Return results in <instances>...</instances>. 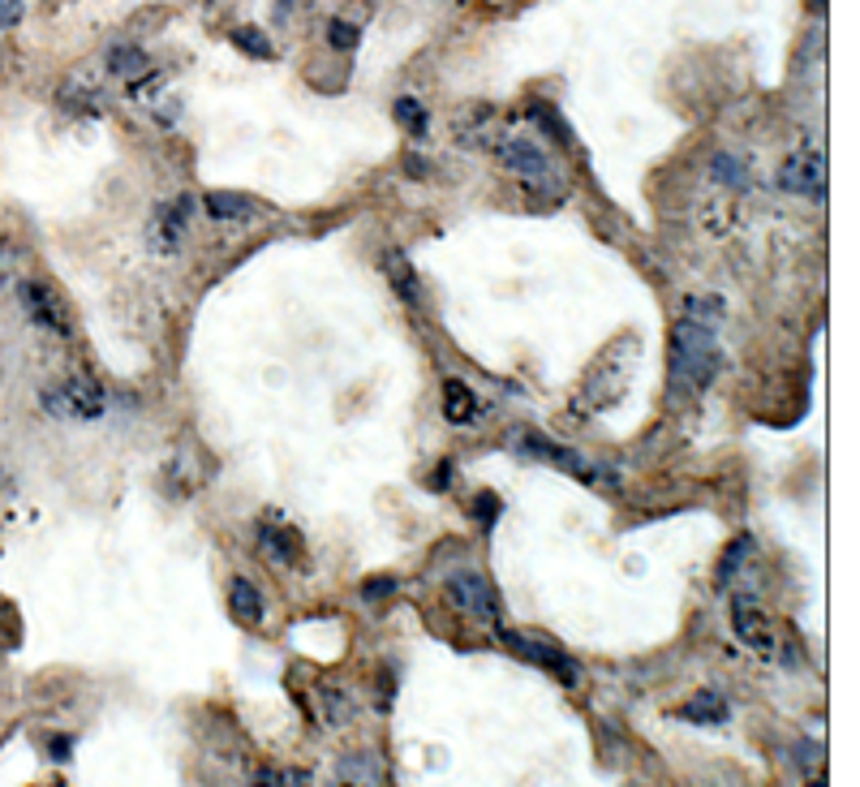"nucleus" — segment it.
<instances>
[{
	"label": "nucleus",
	"mask_w": 860,
	"mask_h": 787,
	"mask_svg": "<svg viewBox=\"0 0 860 787\" xmlns=\"http://www.w3.org/2000/svg\"><path fill=\"white\" fill-rule=\"evenodd\" d=\"M39 405H43V413H52V418H61V422H95V418H104V409H108V392L99 388L91 375H74L65 383L43 388Z\"/></svg>",
	"instance_id": "f03ea898"
},
{
	"label": "nucleus",
	"mask_w": 860,
	"mask_h": 787,
	"mask_svg": "<svg viewBox=\"0 0 860 787\" xmlns=\"http://www.w3.org/2000/svg\"><path fill=\"white\" fill-rule=\"evenodd\" d=\"M749 551H753V538H749V534L731 542V547H727V555L719 560V581H727L731 572H736V564H744V555H749Z\"/></svg>",
	"instance_id": "5701e85b"
},
{
	"label": "nucleus",
	"mask_w": 860,
	"mask_h": 787,
	"mask_svg": "<svg viewBox=\"0 0 860 787\" xmlns=\"http://www.w3.org/2000/svg\"><path fill=\"white\" fill-rule=\"evenodd\" d=\"M228 607L241 624H263V594H258V585H250L246 577L233 581V594H228Z\"/></svg>",
	"instance_id": "f3484780"
},
{
	"label": "nucleus",
	"mask_w": 860,
	"mask_h": 787,
	"mask_svg": "<svg viewBox=\"0 0 860 787\" xmlns=\"http://www.w3.org/2000/svg\"><path fill=\"white\" fill-rule=\"evenodd\" d=\"M521 452H529V456H542V461H555L559 469H572V474H585V461L572 448H559V443H551V439H542V435H525L521 439Z\"/></svg>",
	"instance_id": "dca6fc26"
},
{
	"label": "nucleus",
	"mask_w": 860,
	"mask_h": 787,
	"mask_svg": "<svg viewBox=\"0 0 860 787\" xmlns=\"http://www.w3.org/2000/svg\"><path fill=\"white\" fill-rule=\"evenodd\" d=\"M723 314H727V306L719 302V297H684V319H697V323L719 327Z\"/></svg>",
	"instance_id": "412c9836"
},
{
	"label": "nucleus",
	"mask_w": 860,
	"mask_h": 787,
	"mask_svg": "<svg viewBox=\"0 0 860 787\" xmlns=\"http://www.w3.org/2000/svg\"><path fill=\"white\" fill-rule=\"evenodd\" d=\"M710 177L719 181V185H727V190H736V194H749L753 190V173H749V164L740 160V155H731V151H719L710 160Z\"/></svg>",
	"instance_id": "2eb2a0df"
},
{
	"label": "nucleus",
	"mask_w": 860,
	"mask_h": 787,
	"mask_svg": "<svg viewBox=\"0 0 860 787\" xmlns=\"http://www.w3.org/2000/svg\"><path fill=\"white\" fill-rule=\"evenodd\" d=\"M319 697H323V719H327V727H344L353 719V697L340 689V684H323L319 689Z\"/></svg>",
	"instance_id": "6ab92c4d"
},
{
	"label": "nucleus",
	"mask_w": 860,
	"mask_h": 787,
	"mask_svg": "<svg viewBox=\"0 0 860 787\" xmlns=\"http://www.w3.org/2000/svg\"><path fill=\"white\" fill-rule=\"evenodd\" d=\"M349 787H362V783H349Z\"/></svg>",
	"instance_id": "7c9ffc66"
},
{
	"label": "nucleus",
	"mask_w": 860,
	"mask_h": 787,
	"mask_svg": "<svg viewBox=\"0 0 860 787\" xmlns=\"http://www.w3.org/2000/svg\"><path fill=\"white\" fill-rule=\"evenodd\" d=\"M190 220H194V198L181 194L172 203H160L151 211V224H147V246L160 254V259H172L181 250L185 233H190Z\"/></svg>",
	"instance_id": "20e7f679"
},
{
	"label": "nucleus",
	"mask_w": 860,
	"mask_h": 787,
	"mask_svg": "<svg viewBox=\"0 0 860 787\" xmlns=\"http://www.w3.org/2000/svg\"><path fill=\"white\" fill-rule=\"evenodd\" d=\"M48 753L56 757V762H69V753H74V744H69V736H52V740H48Z\"/></svg>",
	"instance_id": "cd10ccee"
},
{
	"label": "nucleus",
	"mask_w": 860,
	"mask_h": 787,
	"mask_svg": "<svg viewBox=\"0 0 860 787\" xmlns=\"http://www.w3.org/2000/svg\"><path fill=\"white\" fill-rule=\"evenodd\" d=\"M18 302H22L26 319H31L39 332H52V336H69V332H74V319H69L65 302L48 289V284L22 280V284H18Z\"/></svg>",
	"instance_id": "39448f33"
},
{
	"label": "nucleus",
	"mask_w": 860,
	"mask_h": 787,
	"mask_svg": "<svg viewBox=\"0 0 860 787\" xmlns=\"http://www.w3.org/2000/svg\"><path fill=\"white\" fill-rule=\"evenodd\" d=\"M228 39H233V44L246 52V56H258V61H271V56H276V52H271V39L258 31V26H237V31L228 35Z\"/></svg>",
	"instance_id": "aec40b11"
},
{
	"label": "nucleus",
	"mask_w": 860,
	"mask_h": 787,
	"mask_svg": "<svg viewBox=\"0 0 860 787\" xmlns=\"http://www.w3.org/2000/svg\"><path fill=\"white\" fill-rule=\"evenodd\" d=\"M276 787H310L306 770H276Z\"/></svg>",
	"instance_id": "bb28decb"
},
{
	"label": "nucleus",
	"mask_w": 860,
	"mask_h": 787,
	"mask_svg": "<svg viewBox=\"0 0 860 787\" xmlns=\"http://www.w3.org/2000/svg\"><path fill=\"white\" fill-rule=\"evenodd\" d=\"M448 598L461 611L478 615V620H491V624H499V615H504V603H499V594L491 590V581H486L482 572H473V568L452 572L448 577Z\"/></svg>",
	"instance_id": "423d86ee"
},
{
	"label": "nucleus",
	"mask_w": 860,
	"mask_h": 787,
	"mask_svg": "<svg viewBox=\"0 0 860 787\" xmlns=\"http://www.w3.org/2000/svg\"><path fill=\"white\" fill-rule=\"evenodd\" d=\"M676 714L684 723H697V727H719V723L731 719V706H727V697H719V693H697L693 701H684Z\"/></svg>",
	"instance_id": "f8f14e48"
},
{
	"label": "nucleus",
	"mask_w": 860,
	"mask_h": 787,
	"mask_svg": "<svg viewBox=\"0 0 860 787\" xmlns=\"http://www.w3.org/2000/svg\"><path fill=\"white\" fill-rule=\"evenodd\" d=\"M499 164H504L508 173L521 177L529 190L542 185V181L555 185V168L547 160V151H542L538 142H529V138H504V142H499Z\"/></svg>",
	"instance_id": "0eeeda50"
},
{
	"label": "nucleus",
	"mask_w": 860,
	"mask_h": 787,
	"mask_svg": "<svg viewBox=\"0 0 860 787\" xmlns=\"http://www.w3.org/2000/svg\"><path fill=\"white\" fill-rule=\"evenodd\" d=\"M160 91H164V78L155 74V78H138L134 87H129V99H160Z\"/></svg>",
	"instance_id": "393cba45"
},
{
	"label": "nucleus",
	"mask_w": 860,
	"mask_h": 787,
	"mask_svg": "<svg viewBox=\"0 0 860 787\" xmlns=\"http://www.w3.org/2000/svg\"><path fill=\"white\" fill-rule=\"evenodd\" d=\"M443 418L452 426H465V422L478 418V396H473L469 383H461V379L443 383Z\"/></svg>",
	"instance_id": "ddd939ff"
},
{
	"label": "nucleus",
	"mask_w": 860,
	"mask_h": 787,
	"mask_svg": "<svg viewBox=\"0 0 860 787\" xmlns=\"http://www.w3.org/2000/svg\"><path fill=\"white\" fill-rule=\"evenodd\" d=\"M366 594H370V598H383V594H396V581H370V585H366Z\"/></svg>",
	"instance_id": "c85d7f7f"
},
{
	"label": "nucleus",
	"mask_w": 860,
	"mask_h": 787,
	"mask_svg": "<svg viewBox=\"0 0 860 787\" xmlns=\"http://www.w3.org/2000/svg\"><path fill=\"white\" fill-rule=\"evenodd\" d=\"M108 69H112L117 78L129 82V78H142V74H147V69H151V56L142 52V48H134V44H112V48H108Z\"/></svg>",
	"instance_id": "a211bd4d"
},
{
	"label": "nucleus",
	"mask_w": 860,
	"mask_h": 787,
	"mask_svg": "<svg viewBox=\"0 0 860 787\" xmlns=\"http://www.w3.org/2000/svg\"><path fill=\"white\" fill-rule=\"evenodd\" d=\"M203 207H207V216H211L215 224H246V220L258 216V203H254V198H241V194H228V190H211V194L203 198Z\"/></svg>",
	"instance_id": "9d476101"
},
{
	"label": "nucleus",
	"mask_w": 860,
	"mask_h": 787,
	"mask_svg": "<svg viewBox=\"0 0 860 787\" xmlns=\"http://www.w3.org/2000/svg\"><path fill=\"white\" fill-rule=\"evenodd\" d=\"M22 13H26L22 0H0V31H5V26H18Z\"/></svg>",
	"instance_id": "a878e982"
},
{
	"label": "nucleus",
	"mask_w": 860,
	"mask_h": 787,
	"mask_svg": "<svg viewBox=\"0 0 860 787\" xmlns=\"http://www.w3.org/2000/svg\"><path fill=\"white\" fill-rule=\"evenodd\" d=\"M774 181H779V190H787V194L822 198L826 194V160L817 151H796V155H787V160L779 164Z\"/></svg>",
	"instance_id": "6e6552de"
},
{
	"label": "nucleus",
	"mask_w": 860,
	"mask_h": 787,
	"mask_svg": "<svg viewBox=\"0 0 860 787\" xmlns=\"http://www.w3.org/2000/svg\"><path fill=\"white\" fill-rule=\"evenodd\" d=\"M327 44H332L336 52H353L357 48V31H353V26H344L340 18H332V22H327Z\"/></svg>",
	"instance_id": "b1692460"
},
{
	"label": "nucleus",
	"mask_w": 860,
	"mask_h": 787,
	"mask_svg": "<svg viewBox=\"0 0 860 787\" xmlns=\"http://www.w3.org/2000/svg\"><path fill=\"white\" fill-rule=\"evenodd\" d=\"M258 547H263V551L271 555V560H276V564H284V568L301 564V538H297V529L258 525Z\"/></svg>",
	"instance_id": "9b49d317"
},
{
	"label": "nucleus",
	"mask_w": 860,
	"mask_h": 787,
	"mask_svg": "<svg viewBox=\"0 0 860 787\" xmlns=\"http://www.w3.org/2000/svg\"><path fill=\"white\" fill-rule=\"evenodd\" d=\"M499 628V624H495ZM499 641H504L508 650H516L525 658V663H538L542 671H551L555 680H564L568 689L572 684H581V663L572 654H564L559 646H551V641H542V637H525V633H512V628H499Z\"/></svg>",
	"instance_id": "7ed1b4c3"
},
{
	"label": "nucleus",
	"mask_w": 860,
	"mask_h": 787,
	"mask_svg": "<svg viewBox=\"0 0 860 787\" xmlns=\"http://www.w3.org/2000/svg\"><path fill=\"white\" fill-rule=\"evenodd\" d=\"M731 624H736V637L757 654H774L779 650V637H774V620L757 607V598H736L731 603Z\"/></svg>",
	"instance_id": "1a4fd4ad"
},
{
	"label": "nucleus",
	"mask_w": 860,
	"mask_h": 787,
	"mask_svg": "<svg viewBox=\"0 0 860 787\" xmlns=\"http://www.w3.org/2000/svg\"><path fill=\"white\" fill-rule=\"evenodd\" d=\"M396 117L405 121V130H409L413 138L426 134V121H430V117H426V108H422L413 95H400V99H396Z\"/></svg>",
	"instance_id": "4be33fe9"
},
{
	"label": "nucleus",
	"mask_w": 860,
	"mask_h": 787,
	"mask_svg": "<svg viewBox=\"0 0 860 787\" xmlns=\"http://www.w3.org/2000/svg\"><path fill=\"white\" fill-rule=\"evenodd\" d=\"M383 267H387V280H392V289L405 297L409 306H418V302H422V280H418V271H413V263L405 259V254L392 250V254L383 259Z\"/></svg>",
	"instance_id": "4468645a"
},
{
	"label": "nucleus",
	"mask_w": 860,
	"mask_h": 787,
	"mask_svg": "<svg viewBox=\"0 0 860 787\" xmlns=\"http://www.w3.org/2000/svg\"><path fill=\"white\" fill-rule=\"evenodd\" d=\"M293 9H297V0H276V22H280V26H284V22H293V18H289Z\"/></svg>",
	"instance_id": "c756f323"
},
{
	"label": "nucleus",
	"mask_w": 860,
	"mask_h": 787,
	"mask_svg": "<svg viewBox=\"0 0 860 787\" xmlns=\"http://www.w3.org/2000/svg\"><path fill=\"white\" fill-rule=\"evenodd\" d=\"M719 366H723L719 327L697 323V319H680L676 332H671V383L701 392L714 383Z\"/></svg>",
	"instance_id": "f257e3e1"
}]
</instances>
